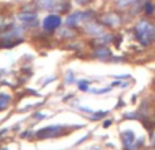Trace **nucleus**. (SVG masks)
Masks as SVG:
<instances>
[{
	"label": "nucleus",
	"mask_w": 155,
	"mask_h": 150,
	"mask_svg": "<svg viewBox=\"0 0 155 150\" xmlns=\"http://www.w3.org/2000/svg\"><path fill=\"white\" fill-rule=\"evenodd\" d=\"M54 3H56V0H37L35 4L41 10H51L54 7Z\"/></svg>",
	"instance_id": "9"
},
{
	"label": "nucleus",
	"mask_w": 155,
	"mask_h": 150,
	"mask_svg": "<svg viewBox=\"0 0 155 150\" xmlns=\"http://www.w3.org/2000/svg\"><path fill=\"white\" fill-rule=\"evenodd\" d=\"M86 32L93 36H101L104 34V27L101 25L95 23V22H90V23L86 25Z\"/></svg>",
	"instance_id": "6"
},
{
	"label": "nucleus",
	"mask_w": 155,
	"mask_h": 150,
	"mask_svg": "<svg viewBox=\"0 0 155 150\" xmlns=\"http://www.w3.org/2000/svg\"><path fill=\"white\" fill-rule=\"evenodd\" d=\"M102 21L105 22V23L107 25V26H118L120 25V16L117 15V14H113V12H110V14H106V15H104V18H102Z\"/></svg>",
	"instance_id": "5"
},
{
	"label": "nucleus",
	"mask_w": 155,
	"mask_h": 150,
	"mask_svg": "<svg viewBox=\"0 0 155 150\" xmlns=\"http://www.w3.org/2000/svg\"><path fill=\"white\" fill-rule=\"evenodd\" d=\"M95 55H97V57H99V59H107V57L110 56V51L106 48H99L95 51Z\"/></svg>",
	"instance_id": "10"
},
{
	"label": "nucleus",
	"mask_w": 155,
	"mask_h": 150,
	"mask_svg": "<svg viewBox=\"0 0 155 150\" xmlns=\"http://www.w3.org/2000/svg\"><path fill=\"white\" fill-rule=\"evenodd\" d=\"M153 143H154V146H155V138H154V141H153Z\"/></svg>",
	"instance_id": "16"
},
{
	"label": "nucleus",
	"mask_w": 155,
	"mask_h": 150,
	"mask_svg": "<svg viewBox=\"0 0 155 150\" xmlns=\"http://www.w3.org/2000/svg\"><path fill=\"white\" fill-rule=\"evenodd\" d=\"M135 142V134L132 131H124L123 132V143L127 150H135L134 149Z\"/></svg>",
	"instance_id": "4"
},
{
	"label": "nucleus",
	"mask_w": 155,
	"mask_h": 150,
	"mask_svg": "<svg viewBox=\"0 0 155 150\" xmlns=\"http://www.w3.org/2000/svg\"><path fill=\"white\" fill-rule=\"evenodd\" d=\"M135 0H116V3H117V5L120 8L123 7H128V5H132V3H134Z\"/></svg>",
	"instance_id": "13"
},
{
	"label": "nucleus",
	"mask_w": 155,
	"mask_h": 150,
	"mask_svg": "<svg viewBox=\"0 0 155 150\" xmlns=\"http://www.w3.org/2000/svg\"><path fill=\"white\" fill-rule=\"evenodd\" d=\"M88 15H91V12H80V11H78V12L71 14V15L68 16L67 19H65V23H67L70 27H75V26H78V25H79L82 21L87 19Z\"/></svg>",
	"instance_id": "3"
},
{
	"label": "nucleus",
	"mask_w": 155,
	"mask_h": 150,
	"mask_svg": "<svg viewBox=\"0 0 155 150\" xmlns=\"http://www.w3.org/2000/svg\"><path fill=\"white\" fill-rule=\"evenodd\" d=\"M112 36H104V37H99L98 38V40H97V41H98V43L99 44H107V43H110V41H112Z\"/></svg>",
	"instance_id": "14"
},
{
	"label": "nucleus",
	"mask_w": 155,
	"mask_h": 150,
	"mask_svg": "<svg viewBox=\"0 0 155 150\" xmlns=\"http://www.w3.org/2000/svg\"><path fill=\"white\" fill-rule=\"evenodd\" d=\"M8 102H10V97L4 96V94H3V96H0V111L4 109V108L7 107Z\"/></svg>",
	"instance_id": "12"
},
{
	"label": "nucleus",
	"mask_w": 155,
	"mask_h": 150,
	"mask_svg": "<svg viewBox=\"0 0 155 150\" xmlns=\"http://www.w3.org/2000/svg\"><path fill=\"white\" fill-rule=\"evenodd\" d=\"M18 19L22 22V23L30 26L31 23L34 25L35 22H37V15H35V14H31V12H23L18 16Z\"/></svg>",
	"instance_id": "7"
},
{
	"label": "nucleus",
	"mask_w": 155,
	"mask_h": 150,
	"mask_svg": "<svg viewBox=\"0 0 155 150\" xmlns=\"http://www.w3.org/2000/svg\"><path fill=\"white\" fill-rule=\"evenodd\" d=\"M135 36L142 45H150L155 41V26L147 19H142L135 26Z\"/></svg>",
	"instance_id": "1"
},
{
	"label": "nucleus",
	"mask_w": 155,
	"mask_h": 150,
	"mask_svg": "<svg viewBox=\"0 0 155 150\" xmlns=\"http://www.w3.org/2000/svg\"><path fill=\"white\" fill-rule=\"evenodd\" d=\"M61 25V18L59 15H48L45 19L42 21V27L46 32H52V30L57 29V27Z\"/></svg>",
	"instance_id": "2"
},
{
	"label": "nucleus",
	"mask_w": 155,
	"mask_h": 150,
	"mask_svg": "<svg viewBox=\"0 0 155 150\" xmlns=\"http://www.w3.org/2000/svg\"><path fill=\"white\" fill-rule=\"evenodd\" d=\"M75 2L78 3V4H80V5H84V4H88L91 0H75Z\"/></svg>",
	"instance_id": "15"
},
{
	"label": "nucleus",
	"mask_w": 155,
	"mask_h": 150,
	"mask_svg": "<svg viewBox=\"0 0 155 150\" xmlns=\"http://www.w3.org/2000/svg\"><path fill=\"white\" fill-rule=\"evenodd\" d=\"M143 11H144L147 15H151V14L155 11V5L151 2H148V0H147V2L144 3V5H143Z\"/></svg>",
	"instance_id": "11"
},
{
	"label": "nucleus",
	"mask_w": 155,
	"mask_h": 150,
	"mask_svg": "<svg viewBox=\"0 0 155 150\" xmlns=\"http://www.w3.org/2000/svg\"><path fill=\"white\" fill-rule=\"evenodd\" d=\"M59 132V127H48V128H44L38 132V137L40 138H49V137H53Z\"/></svg>",
	"instance_id": "8"
}]
</instances>
